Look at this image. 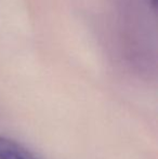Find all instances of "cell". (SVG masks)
<instances>
[{
	"mask_svg": "<svg viewBox=\"0 0 158 159\" xmlns=\"http://www.w3.org/2000/svg\"><path fill=\"white\" fill-rule=\"evenodd\" d=\"M0 159H36L16 142L0 136Z\"/></svg>",
	"mask_w": 158,
	"mask_h": 159,
	"instance_id": "cell-1",
	"label": "cell"
}]
</instances>
